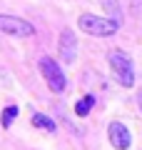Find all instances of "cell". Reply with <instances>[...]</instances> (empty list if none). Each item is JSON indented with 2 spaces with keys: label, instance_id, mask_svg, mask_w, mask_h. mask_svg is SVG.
Masks as SVG:
<instances>
[{
  "label": "cell",
  "instance_id": "obj_5",
  "mask_svg": "<svg viewBox=\"0 0 142 150\" xmlns=\"http://www.w3.org/2000/svg\"><path fill=\"white\" fill-rule=\"evenodd\" d=\"M58 50H60V58H63L67 65L75 63V58H77V38H75L72 30H63L60 33Z\"/></svg>",
  "mask_w": 142,
  "mask_h": 150
},
{
  "label": "cell",
  "instance_id": "obj_11",
  "mask_svg": "<svg viewBox=\"0 0 142 150\" xmlns=\"http://www.w3.org/2000/svg\"><path fill=\"white\" fill-rule=\"evenodd\" d=\"M137 105H140V110H142V90L137 93Z\"/></svg>",
  "mask_w": 142,
  "mask_h": 150
},
{
  "label": "cell",
  "instance_id": "obj_10",
  "mask_svg": "<svg viewBox=\"0 0 142 150\" xmlns=\"http://www.w3.org/2000/svg\"><path fill=\"white\" fill-rule=\"evenodd\" d=\"M15 115H18V105H10V108L3 110V128H5V130L15 123Z\"/></svg>",
  "mask_w": 142,
  "mask_h": 150
},
{
  "label": "cell",
  "instance_id": "obj_6",
  "mask_svg": "<svg viewBox=\"0 0 142 150\" xmlns=\"http://www.w3.org/2000/svg\"><path fill=\"white\" fill-rule=\"evenodd\" d=\"M107 138H110V143H112V148H117V150H127L132 145V135H130V130H127V125H122V123H110V128H107Z\"/></svg>",
  "mask_w": 142,
  "mask_h": 150
},
{
  "label": "cell",
  "instance_id": "obj_7",
  "mask_svg": "<svg viewBox=\"0 0 142 150\" xmlns=\"http://www.w3.org/2000/svg\"><path fill=\"white\" fill-rule=\"evenodd\" d=\"M100 5L105 8V13H107V18H110V20L122 23V8H120V3H117V0H100Z\"/></svg>",
  "mask_w": 142,
  "mask_h": 150
},
{
  "label": "cell",
  "instance_id": "obj_4",
  "mask_svg": "<svg viewBox=\"0 0 142 150\" xmlns=\"http://www.w3.org/2000/svg\"><path fill=\"white\" fill-rule=\"evenodd\" d=\"M0 33H8V35H15V38H30V35H35V28L22 18L0 15Z\"/></svg>",
  "mask_w": 142,
  "mask_h": 150
},
{
  "label": "cell",
  "instance_id": "obj_3",
  "mask_svg": "<svg viewBox=\"0 0 142 150\" xmlns=\"http://www.w3.org/2000/svg\"><path fill=\"white\" fill-rule=\"evenodd\" d=\"M40 73H42V78L47 80L50 90H55V93H63V90H65V85H67L65 73L60 70V65L55 63L53 58H42V60H40Z\"/></svg>",
  "mask_w": 142,
  "mask_h": 150
},
{
  "label": "cell",
  "instance_id": "obj_1",
  "mask_svg": "<svg viewBox=\"0 0 142 150\" xmlns=\"http://www.w3.org/2000/svg\"><path fill=\"white\" fill-rule=\"evenodd\" d=\"M80 30L87 33V35H95V38H110L117 33V28H120V23L110 20V18H100V15H80L77 20Z\"/></svg>",
  "mask_w": 142,
  "mask_h": 150
},
{
  "label": "cell",
  "instance_id": "obj_2",
  "mask_svg": "<svg viewBox=\"0 0 142 150\" xmlns=\"http://www.w3.org/2000/svg\"><path fill=\"white\" fill-rule=\"evenodd\" d=\"M107 63H110L112 73H115L117 83L125 88H132L135 85V70H132V63L130 58H127L125 53H120V50H112L110 55H107Z\"/></svg>",
  "mask_w": 142,
  "mask_h": 150
},
{
  "label": "cell",
  "instance_id": "obj_8",
  "mask_svg": "<svg viewBox=\"0 0 142 150\" xmlns=\"http://www.w3.org/2000/svg\"><path fill=\"white\" fill-rule=\"evenodd\" d=\"M32 125H35V128L47 130V133H55V123L47 118V115H40V112H35V115H32Z\"/></svg>",
  "mask_w": 142,
  "mask_h": 150
},
{
  "label": "cell",
  "instance_id": "obj_9",
  "mask_svg": "<svg viewBox=\"0 0 142 150\" xmlns=\"http://www.w3.org/2000/svg\"><path fill=\"white\" fill-rule=\"evenodd\" d=\"M92 105H95V98H92V95L82 98V100H80L77 105H75V115H80V118H85V115L90 112V108H92Z\"/></svg>",
  "mask_w": 142,
  "mask_h": 150
}]
</instances>
